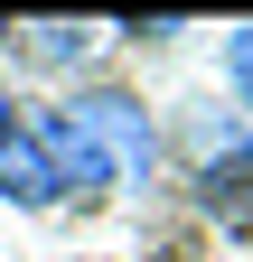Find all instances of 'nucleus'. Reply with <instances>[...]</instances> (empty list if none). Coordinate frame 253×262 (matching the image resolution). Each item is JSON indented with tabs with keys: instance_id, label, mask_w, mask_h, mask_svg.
Returning a JSON list of instances; mask_svg holds the SVG:
<instances>
[{
	"instance_id": "f257e3e1",
	"label": "nucleus",
	"mask_w": 253,
	"mask_h": 262,
	"mask_svg": "<svg viewBox=\"0 0 253 262\" xmlns=\"http://www.w3.org/2000/svg\"><path fill=\"white\" fill-rule=\"evenodd\" d=\"M56 113L75 122V141L103 159V178H113L122 196H141L150 178H160V150H169V141H160V122H150V103H141L132 84H75Z\"/></svg>"
},
{
	"instance_id": "f03ea898",
	"label": "nucleus",
	"mask_w": 253,
	"mask_h": 262,
	"mask_svg": "<svg viewBox=\"0 0 253 262\" xmlns=\"http://www.w3.org/2000/svg\"><path fill=\"white\" fill-rule=\"evenodd\" d=\"M0 206H19V215H47V206H66V178H56L47 122L28 113V103L0 122Z\"/></svg>"
},
{
	"instance_id": "7ed1b4c3",
	"label": "nucleus",
	"mask_w": 253,
	"mask_h": 262,
	"mask_svg": "<svg viewBox=\"0 0 253 262\" xmlns=\"http://www.w3.org/2000/svg\"><path fill=\"white\" fill-rule=\"evenodd\" d=\"M197 187L216 215H253V131H225V150L197 159Z\"/></svg>"
},
{
	"instance_id": "20e7f679",
	"label": "nucleus",
	"mask_w": 253,
	"mask_h": 262,
	"mask_svg": "<svg viewBox=\"0 0 253 262\" xmlns=\"http://www.w3.org/2000/svg\"><path fill=\"white\" fill-rule=\"evenodd\" d=\"M38 122H47V150H56V178H66V196H113V178H103V159H94V150L75 141V122L56 113V103H38Z\"/></svg>"
},
{
	"instance_id": "39448f33",
	"label": "nucleus",
	"mask_w": 253,
	"mask_h": 262,
	"mask_svg": "<svg viewBox=\"0 0 253 262\" xmlns=\"http://www.w3.org/2000/svg\"><path fill=\"white\" fill-rule=\"evenodd\" d=\"M10 47H28L38 66H75V56L94 47V28H85V19H28V28H19Z\"/></svg>"
},
{
	"instance_id": "423d86ee",
	"label": "nucleus",
	"mask_w": 253,
	"mask_h": 262,
	"mask_svg": "<svg viewBox=\"0 0 253 262\" xmlns=\"http://www.w3.org/2000/svg\"><path fill=\"white\" fill-rule=\"evenodd\" d=\"M225 84L244 94V113H253V28H225Z\"/></svg>"
},
{
	"instance_id": "0eeeda50",
	"label": "nucleus",
	"mask_w": 253,
	"mask_h": 262,
	"mask_svg": "<svg viewBox=\"0 0 253 262\" xmlns=\"http://www.w3.org/2000/svg\"><path fill=\"white\" fill-rule=\"evenodd\" d=\"M10 113H19V103H10V75H0V122H10Z\"/></svg>"
}]
</instances>
